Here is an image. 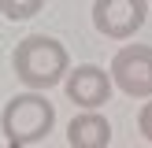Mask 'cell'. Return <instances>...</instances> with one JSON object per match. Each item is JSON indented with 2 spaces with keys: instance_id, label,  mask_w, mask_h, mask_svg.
<instances>
[{
  "instance_id": "cell-8",
  "label": "cell",
  "mask_w": 152,
  "mask_h": 148,
  "mask_svg": "<svg viewBox=\"0 0 152 148\" xmlns=\"http://www.w3.org/2000/svg\"><path fill=\"white\" fill-rule=\"evenodd\" d=\"M137 130H141V137L152 141V96L141 104V111H137Z\"/></svg>"
},
{
  "instance_id": "cell-2",
  "label": "cell",
  "mask_w": 152,
  "mask_h": 148,
  "mask_svg": "<svg viewBox=\"0 0 152 148\" xmlns=\"http://www.w3.org/2000/svg\"><path fill=\"white\" fill-rule=\"evenodd\" d=\"M52 126H56V107L37 89L11 96L4 104V111H0V133L15 148H30L37 141H45L52 133Z\"/></svg>"
},
{
  "instance_id": "cell-6",
  "label": "cell",
  "mask_w": 152,
  "mask_h": 148,
  "mask_svg": "<svg viewBox=\"0 0 152 148\" xmlns=\"http://www.w3.org/2000/svg\"><path fill=\"white\" fill-rule=\"evenodd\" d=\"M71 148H108L111 144V122L100 111H78L67 126Z\"/></svg>"
},
{
  "instance_id": "cell-9",
  "label": "cell",
  "mask_w": 152,
  "mask_h": 148,
  "mask_svg": "<svg viewBox=\"0 0 152 148\" xmlns=\"http://www.w3.org/2000/svg\"><path fill=\"white\" fill-rule=\"evenodd\" d=\"M4 148H15V144H4Z\"/></svg>"
},
{
  "instance_id": "cell-1",
  "label": "cell",
  "mask_w": 152,
  "mask_h": 148,
  "mask_svg": "<svg viewBox=\"0 0 152 148\" xmlns=\"http://www.w3.org/2000/svg\"><path fill=\"white\" fill-rule=\"evenodd\" d=\"M11 70H15V78H19L26 89L45 93V89L59 85V81L67 78L71 56H67V48L56 41V37L30 33V37H22V41L11 48Z\"/></svg>"
},
{
  "instance_id": "cell-3",
  "label": "cell",
  "mask_w": 152,
  "mask_h": 148,
  "mask_svg": "<svg viewBox=\"0 0 152 148\" xmlns=\"http://www.w3.org/2000/svg\"><path fill=\"white\" fill-rule=\"evenodd\" d=\"M148 19V0H93V26L108 41H130Z\"/></svg>"
},
{
  "instance_id": "cell-5",
  "label": "cell",
  "mask_w": 152,
  "mask_h": 148,
  "mask_svg": "<svg viewBox=\"0 0 152 148\" xmlns=\"http://www.w3.org/2000/svg\"><path fill=\"white\" fill-rule=\"evenodd\" d=\"M63 85H67V100H71L74 107L100 111L104 104L111 100L115 81H111V70H104V67H96V63H82V67H71V70H67Z\"/></svg>"
},
{
  "instance_id": "cell-7",
  "label": "cell",
  "mask_w": 152,
  "mask_h": 148,
  "mask_svg": "<svg viewBox=\"0 0 152 148\" xmlns=\"http://www.w3.org/2000/svg\"><path fill=\"white\" fill-rule=\"evenodd\" d=\"M45 0H0V15L11 22H22V19H34V15H41Z\"/></svg>"
},
{
  "instance_id": "cell-4",
  "label": "cell",
  "mask_w": 152,
  "mask_h": 148,
  "mask_svg": "<svg viewBox=\"0 0 152 148\" xmlns=\"http://www.w3.org/2000/svg\"><path fill=\"white\" fill-rule=\"evenodd\" d=\"M111 81L126 96H152V44H123L111 59Z\"/></svg>"
}]
</instances>
